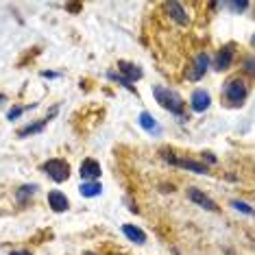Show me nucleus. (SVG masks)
Segmentation results:
<instances>
[{
	"mask_svg": "<svg viewBox=\"0 0 255 255\" xmlns=\"http://www.w3.org/2000/svg\"><path fill=\"white\" fill-rule=\"evenodd\" d=\"M153 96H155V101H157L159 105L166 109V112H170V114H175V116H181L183 114L185 103H183V98L179 96L175 90L164 88V85H155V88H153Z\"/></svg>",
	"mask_w": 255,
	"mask_h": 255,
	"instance_id": "obj_1",
	"label": "nucleus"
},
{
	"mask_svg": "<svg viewBox=\"0 0 255 255\" xmlns=\"http://www.w3.org/2000/svg\"><path fill=\"white\" fill-rule=\"evenodd\" d=\"M223 96L225 101L229 103L231 107H242L249 96V85L242 77H234L229 81H225V88H223Z\"/></svg>",
	"mask_w": 255,
	"mask_h": 255,
	"instance_id": "obj_2",
	"label": "nucleus"
},
{
	"mask_svg": "<svg viewBox=\"0 0 255 255\" xmlns=\"http://www.w3.org/2000/svg\"><path fill=\"white\" fill-rule=\"evenodd\" d=\"M166 161H170L172 166L177 168H183V170H190V172H196V175H207V166L201 164L196 159H190V157H181V155H175L172 150H161Z\"/></svg>",
	"mask_w": 255,
	"mask_h": 255,
	"instance_id": "obj_3",
	"label": "nucleus"
},
{
	"mask_svg": "<svg viewBox=\"0 0 255 255\" xmlns=\"http://www.w3.org/2000/svg\"><path fill=\"white\" fill-rule=\"evenodd\" d=\"M42 170L53 179L55 183H63V181H68V177H70V164H68L66 159H48L42 166Z\"/></svg>",
	"mask_w": 255,
	"mask_h": 255,
	"instance_id": "obj_4",
	"label": "nucleus"
},
{
	"mask_svg": "<svg viewBox=\"0 0 255 255\" xmlns=\"http://www.w3.org/2000/svg\"><path fill=\"white\" fill-rule=\"evenodd\" d=\"M236 48L238 46L234 42H229V44H225L223 48L218 50V55H216V59H214V68L216 70H227V68H231V63H234V57H236Z\"/></svg>",
	"mask_w": 255,
	"mask_h": 255,
	"instance_id": "obj_5",
	"label": "nucleus"
},
{
	"mask_svg": "<svg viewBox=\"0 0 255 255\" xmlns=\"http://www.w3.org/2000/svg\"><path fill=\"white\" fill-rule=\"evenodd\" d=\"M207 68H210V55L199 53L192 59V66H190V70H188V79L190 81H201L203 77H205Z\"/></svg>",
	"mask_w": 255,
	"mask_h": 255,
	"instance_id": "obj_6",
	"label": "nucleus"
},
{
	"mask_svg": "<svg viewBox=\"0 0 255 255\" xmlns=\"http://www.w3.org/2000/svg\"><path fill=\"white\" fill-rule=\"evenodd\" d=\"M188 199L192 203H196L199 207H203V210H207V212H218L216 203H214L210 196L203 192V190H199V188H188Z\"/></svg>",
	"mask_w": 255,
	"mask_h": 255,
	"instance_id": "obj_7",
	"label": "nucleus"
},
{
	"mask_svg": "<svg viewBox=\"0 0 255 255\" xmlns=\"http://www.w3.org/2000/svg\"><path fill=\"white\" fill-rule=\"evenodd\" d=\"M210 105H212L210 92H205V90H194L192 92V96H190V107H192V112L203 114L205 109H210Z\"/></svg>",
	"mask_w": 255,
	"mask_h": 255,
	"instance_id": "obj_8",
	"label": "nucleus"
},
{
	"mask_svg": "<svg viewBox=\"0 0 255 255\" xmlns=\"http://www.w3.org/2000/svg\"><path fill=\"white\" fill-rule=\"evenodd\" d=\"M79 175L83 181H96L101 177V164L96 159H83L79 166Z\"/></svg>",
	"mask_w": 255,
	"mask_h": 255,
	"instance_id": "obj_9",
	"label": "nucleus"
},
{
	"mask_svg": "<svg viewBox=\"0 0 255 255\" xmlns=\"http://www.w3.org/2000/svg\"><path fill=\"white\" fill-rule=\"evenodd\" d=\"M48 207L53 212L61 214V212H66L68 207H70V201H68V196L63 192H59V190H50L48 192Z\"/></svg>",
	"mask_w": 255,
	"mask_h": 255,
	"instance_id": "obj_10",
	"label": "nucleus"
},
{
	"mask_svg": "<svg viewBox=\"0 0 255 255\" xmlns=\"http://www.w3.org/2000/svg\"><path fill=\"white\" fill-rule=\"evenodd\" d=\"M118 74L123 79L129 81V83H133V81H137V79H142L140 66H135V63H129V61H118Z\"/></svg>",
	"mask_w": 255,
	"mask_h": 255,
	"instance_id": "obj_11",
	"label": "nucleus"
},
{
	"mask_svg": "<svg viewBox=\"0 0 255 255\" xmlns=\"http://www.w3.org/2000/svg\"><path fill=\"white\" fill-rule=\"evenodd\" d=\"M164 9L170 13V18L177 22V24H188V11L183 9V4H179V2H166L164 4Z\"/></svg>",
	"mask_w": 255,
	"mask_h": 255,
	"instance_id": "obj_12",
	"label": "nucleus"
},
{
	"mask_svg": "<svg viewBox=\"0 0 255 255\" xmlns=\"http://www.w3.org/2000/svg\"><path fill=\"white\" fill-rule=\"evenodd\" d=\"M137 123H140L142 129L146 133H150V135H159V133H161V127L157 125V120H155L148 112H142L140 118H137Z\"/></svg>",
	"mask_w": 255,
	"mask_h": 255,
	"instance_id": "obj_13",
	"label": "nucleus"
},
{
	"mask_svg": "<svg viewBox=\"0 0 255 255\" xmlns=\"http://www.w3.org/2000/svg\"><path fill=\"white\" fill-rule=\"evenodd\" d=\"M123 234L129 238L131 242H135V245H144V242H146V234H144L140 227H135V225H123Z\"/></svg>",
	"mask_w": 255,
	"mask_h": 255,
	"instance_id": "obj_14",
	"label": "nucleus"
},
{
	"mask_svg": "<svg viewBox=\"0 0 255 255\" xmlns=\"http://www.w3.org/2000/svg\"><path fill=\"white\" fill-rule=\"evenodd\" d=\"M79 192H81V196H85V199H94V196H101L103 185L98 181H83L79 188Z\"/></svg>",
	"mask_w": 255,
	"mask_h": 255,
	"instance_id": "obj_15",
	"label": "nucleus"
},
{
	"mask_svg": "<svg viewBox=\"0 0 255 255\" xmlns=\"http://www.w3.org/2000/svg\"><path fill=\"white\" fill-rule=\"evenodd\" d=\"M48 125V118H42L39 123H33V125H26L18 131V137H28V135H35V133H42Z\"/></svg>",
	"mask_w": 255,
	"mask_h": 255,
	"instance_id": "obj_16",
	"label": "nucleus"
},
{
	"mask_svg": "<svg viewBox=\"0 0 255 255\" xmlns=\"http://www.w3.org/2000/svg\"><path fill=\"white\" fill-rule=\"evenodd\" d=\"M35 192H37V185L35 183H31V185H22V188L15 192V201L20 203V205H26L28 201L35 196Z\"/></svg>",
	"mask_w": 255,
	"mask_h": 255,
	"instance_id": "obj_17",
	"label": "nucleus"
},
{
	"mask_svg": "<svg viewBox=\"0 0 255 255\" xmlns=\"http://www.w3.org/2000/svg\"><path fill=\"white\" fill-rule=\"evenodd\" d=\"M31 107H35V105H28V107H11L9 112H7V120H18L22 114L26 112V109H31Z\"/></svg>",
	"mask_w": 255,
	"mask_h": 255,
	"instance_id": "obj_18",
	"label": "nucleus"
},
{
	"mask_svg": "<svg viewBox=\"0 0 255 255\" xmlns=\"http://www.w3.org/2000/svg\"><path fill=\"white\" fill-rule=\"evenodd\" d=\"M109 79L116 81V83H120V85H125V88L129 90V92H135V88H133V83H129V81H127V79H123L118 72H109Z\"/></svg>",
	"mask_w": 255,
	"mask_h": 255,
	"instance_id": "obj_19",
	"label": "nucleus"
},
{
	"mask_svg": "<svg viewBox=\"0 0 255 255\" xmlns=\"http://www.w3.org/2000/svg\"><path fill=\"white\" fill-rule=\"evenodd\" d=\"M231 205L236 207V210H240V212H245L247 216H251L253 214V207L249 205V203H242V201H231Z\"/></svg>",
	"mask_w": 255,
	"mask_h": 255,
	"instance_id": "obj_20",
	"label": "nucleus"
},
{
	"mask_svg": "<svg viewBox=\"0 0 255 255\" xmlns=\"http://www.w3.org/2000/svg\"><path fill=\"white\" fill-rule=\"evenodd\" d=\"M227 7L234 11V13H242V11L249 7V2H247V0H242V2H227Z\"/></svg>",
	"mask_w": 255,
	"mask_h": 255,
	"instance_id": "obj_21",
	"label": "nucleus"
},
{
	"mask_svg": "<svg viewBox=\"0 0 255 255\" xmlns=\"http://www.w3.org/2000/svg\"><path fill=\"white\" fill-rule=\"evenodd\" d=\"M42 77H44V79H57L59 74H57V72H46V70H44V72H42Z\"/></svg>",
	"mask_w": 255,
	"mask_h": 255,
	"instance_id": "obj_22",
	"label": "nucleus"
},
{
	"mask_svg": "<svg viewBox=\"0 0 255 255\" xmlns=\"http://www.w3.org/2000/svg\"><path fill=\"white\" fill-rule=\"evenodd\" d=\"M203 159H207V161H210V164H216V157H214L212 153H205V155H203Z\"/></svg>",
	"mask_w": 255,
	"mask_h": 255,
	"instance_id": "obj_23",
	"label": "nucleus"
},
{
	"mask_svg": "<svg viewBox=\"0 0 255 255\" xmlns=\"http://www.w3.org/2000/svg\"><path fill=\"white\" fill-rule=\"evenodd\" d=\"M247 72H253V61H251V59L247 61Z\"/></svg>",
	"mask_w": 255,
	"mask_h": 255,
	"instance_id": "obj_24",
	"label": "nucleus"
},
{
	"mask_svg": "<svg viewBox=\"0 0 255 255\" xmlns=\"http://www.w3.org/2000/svg\"><path fill=\"white\" fill-rule=\"evenodd\" d=\"M11 255H31L28 251H11Z\"/></svg>",
	"mask_w": 255,
	"mask_h": 255,
	"instance_id": "obj_25",
	"label": "nucleus"
},
{
	"mask_svg": "<svg viewBox=\"0 0 255 255\" xmlns=\"http://www.w3.org/2000/svg\"><path fill=\"white\" fill-rule=\"evenodd\" d=\"M0 103H4V96L2 94H0Z\"/></svg>",
	"mask_w": 255,
	"mask_h": 255,
	"instance_id": "obj_26",
	"label": "nucleus"
}]
</instances>
